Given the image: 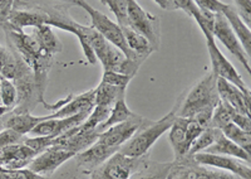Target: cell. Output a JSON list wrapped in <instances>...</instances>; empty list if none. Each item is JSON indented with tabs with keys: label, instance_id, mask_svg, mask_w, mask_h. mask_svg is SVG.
I'll use <instances>...</instances> for the list:
<instances>
[{
	"label": "cell",
	"instance_id": "obj_1",
	"mask_svg": "<svg viewBox=\"0 0 251 179\" xmlns=\"http://www.w3.org/2000/svg\"><path fill=\"white\" fill-rule=\"evenodd\" d=\"M219 101L217 77L212 71H210L202 80L191 87L186 93V97L174 107V111L178 118L192 119L206 129L211 126L212 114Z\"/></svg>",
	"mask_w": 251,
	"mask_h": 179
},
{
	"label": "cell",
	"instance_id": "obj_2",
	"mask_svg": "<svg viewBox=\"0 0 251 179\" xmlns=\"http://www.w3.org/2000/svg\"><path fill=\"white\" fill-rule=\"evenodd\" d=\"M176 114L174 110L170 111L167 115L161 118L160 120L153 121V120H147L145 125L136 131L133 136L128 142L122 145L120 149V153L128 158H143L149 154L152 145L166 133L170 130V127L174 124Z\"/></svg>",
	"mask_w": 251,
	"mask_h": 179
},
{
	"label": "cell",
	"instance_id": "obj_3",
	"mask_svg": "<svg viewBox=\"0 0 251 179\" xmlns=\"http://www.w3.org/2000/svg\"><path fill=\"white\" fill-rule=\"evenodd\" d=\"M75 5L80 6V8H83L87 13H88L89 18H91L92 28H93L96 32L100 33L107 42L113 44L114 47H117L121 52L128 58V60H134V58H146V60H147V57L137 56L128 48V46L126 43L122 28H121L116 22H113L112 19H109V17H107L106 14H103L102 12H100V10H97L96 8L89 5L87 1L75 0Z\"/></svg>",
	"mask_w": 251,
	"mask_h": 179
},
{
	"label": "cell",
	"instance_id": "obj_4",
	"mask_svg": "<svg viewBox=\"0 0 251 179\" xmlns=\"http://www.w3.org/2000/svg\"><path fill=\"white\" fill-rule=\"evenodd\" d=\"M128 28L145 37L152 49L158 51L161 46V22L157 15L151 14L134 0H128Z\"/></svg>",
	"mask_w": 251,
	"mask_h": 179
},
{
	"label": "cell",
	"instance_id": "obj_5",
	"mask_svg": "<svg viewBox=\"0 0 251 179\" xmlns=\"http://www.w3.org/2000/svg\"><path fill=\"white\" fill-rule=\"evenodd\" d=\"M143 158H128L117 151L91 173V179H129L143 164Z\"/></svg>",
	"mask_w": 251,
	"mask_h": 179
},
{
	"label": "cell",
	"instance_id": "obj_6",
	"mask_svg": "<svg viewBox=\"0 0 251 179\" xmlns=\"http://www.w3.org/2000/svg\"><path fill=\"white\" fill-rule=\"evenodd\" d=\"M167 179H232V174L201 165L191 155H186L172 162Z\"/></svg>",
	"mask_w": 251,
	"mask_h": 179
},
{
	"label": "cell",
	"instance_id": "obj_7",
	"mask_svg": "<svg viewBox=\"0 0 251 179\" xmlns=\"http://www.w3.org/2000/svg\"><path fill=\"white\" fill-rule=\"evenodd\" d=\"M206 47H207L208 55H210V60H211L212 64V72L216 75L217 78H223L225 81L230 82L231 85L236 86L237 89L241 91L245 96L251 97L250 89L245 81L243 80L241 75L236 71L232 63L228 61L227 58L223 55V52L220 51L219 47L216 46L215 41L206 42Z\"/></svg>",
	"mask_w": 251,
	"mask_h": 179
},
{
	"label": "cell",
	"instance_id": "obj_8",
	"mask_svg": "<svg viewBox=\"0 0 251 179\" xmlns=\"http://www.w3.org/2000/svg\"><path fill=\"white\" fill-rule=\"evenodd\" d=\"M147 120H149L147 118L134 114L131 119L126 120L125 122L114 125V126L109 127L106 131L100 134L97 142L108 148H114V149L120 150L122 145L128 142L129 139L136 134V131L147 122Z\"/></svg>",
	"mask_w": 251,
	"mask_h": 179
},
{
	"label": "cell",
	"instance_id": "obj_9",
	"mask_svg": "<svg viewBox=\"0 0 251 179\" xmlns=\"http://www.w3.org/2000/svg\"><path fill=\"white\" fill-rule=\"evenodd\" d=\"M214 38H217L224 46L226 47L228 52L231 53L240 63L243 64L249 73L251 72L250 57L246 55L245 49L243 48L235 33L232 32L231 27L227 23L223 14L216 13L215 14V26H214Z\"/></svg>",
	"mask_w": 251,
	"mask_h": 179
},
{
	"label": "cell",
	"instance_id": "obj_10",
	"mask_svg": "<svg viewBox=\"0 0 251 179\" xmlns=\"http://www.w3.org/2000/svg\"><path fill=\"white\" fill-rule=\"evenodd\" d=\"M192 158L195 159V162L201 165H205V167L227 172V173L239 177L241 179H251L250 164L240 160V159L208 153H197L192 155Z\"/></svg>",
	"mask_w": 251,
	"mask_h": 179
},
{
	"label": "cell",
	"instance_id": "obj_11",
	"mask_svg": "<svg viewBox=\"0 0 251 179\" xmlns=\"http://www.w3.org/2000/svg\"><path fill=\"white\" fill-rule=\"evenodd\" d=\"M75 154L72 151L63 150L59 148L51 147L43 153L38 154L31 163L29 164L28 169H30L33 173L42 176L44 178H48L51 174L57 171L58 168L66 162H68L69 159L75 158Z\"/></svg>",
	"mask_w": 251,
	"mask_h": 179
},
{
	"label": "cell",
	"instance_id": "obj_12",
	"mask_svg": "<svg viewBox=\"0 0 251 179\" xmlns=\"http://www.w3.org/2000/svg\"><path fill=\"white\" fill-rule=\"evenodd\" d=\"M91 113H80L71 118L64 119H47L30 131L31 136H57L63 135L67 131L79 126L87 120Z\"/></svg>",
	"mask_w": 251,
	"mask_h": 179
},
{
	"label": "cell",
	"instance_id": "obj_13",
	"mask_svg": "<svg viewBox=\"0 0 251 179\" xmlns=\"http://www.w3.org/2000/svg\"><path fill=\"white\" fill-rule=\"evenodd\" d=\"M37 155L38 154L33 149L26 147L24 143L10 145L0 149V168L25 169Z\"/></svg>",
	"mask_w": 251,
	"mask_h": 179
},
{
	"label": "cell",
	"instance_id": "obj_14",
	"mask_svg": "<svg viewBox=\"0 0 251 179\" xmlns=\"http://www.w3.org/2000/svg\"><path fill=\"white\" fill-rule=\"evenodd\" d=\"M117 151L120 150H118V149H114V148H108L106 147V145L96 142L93 145H91L88 149L83 150L82 153L77 154L75 158L78 167L82 168L86 173L91 174L96 168H98L100 164H103L107 159L111 158V156L113 155V154L117 153Z\"/></svg>",
	"mask_w": 251,
	"mask_h": 179
},
{
	"label": "cell",
	"instance_id": "obj_15",
	"mask_svg": "<svg viewBox=\"0 0 251 179\" xmlns=\"http://www.w3.org/2000/svg\"><path fill=\"white\" fill-rule=\"evenodd\" d=\"M29 71L30 68L14 49L0 44V77L15 81Z\"/></svg>",
	"mask_w": 251,
	"mask_h": 179
},
{
	"label": "cell",
	"instance_id": "obj_16",
	"mask_svg": "<svg viewBox=\"0 0 251 179\" xmlns=\"http://www.w3.org/2000/svg\"><path fill=\"white\" fill-rule=\"evenodd\" d=\"M44 120H47V116H34L31 115L30 111L18 109H13L10 113L3 116L4 127L14 130L22 136L30 134V131Z\"/></svg>",
	"mask_w": 251,
	"mask_h": 179
},
{
	"label": "cell",
	"instance_id": "obj_17",
	"mask_svg": "<svg viewBox=\"0 0 251 179\" xmlns=\"http://www.w3.org/2000/svg\"><path fill=\"white\" fill-rule=\"evenodd\" d=\"M217 13L223 14L227 23L231 27L232 32L237 37L239 42L241 43L243 48L245 49L246 55L250 57L251 55V32L250 28L241 21V18L236 13L234 6L231 4H226L223 1H219V9Z\"/></svg>",
	"mask_w": 251,
	"mask_h": 179
},
{
	"label": "cell",
	"instance_id": "obj_18",
	"mask_svg": "<svg viewBox=\"0 0 251 179\" xmlns=\"http://www.w3.org/2000/svg\"><path fill=\"white\" fill-rule=\"evenodd\" d=\"M217 92L221 101L226 102L235 111L250 116V97L244 95L236 86L223 78H217Z\"/></svg>",
	"mask_w": 251,
	"mask_h": 179
},
{
	"label": "cell",
	"instance_id": "obj_19",
	"mask_svg": "<svg viewBox=\"0 0 251 179\" xmlns=\"http://www.w3.org/2000/svg\"><path fill=\"white\" fill-rule=\"evenodd\" d=\"M94 107V89L80 93L73 97L62 106L59 110L47 116V119H64L71 118L80 113H92Z\"/></svg>",
	"mask_w": 251,
	"mask_h": 179
},
{
	"label": "cell",
	"instance_id": "obj_20",
	"mask_svg": "<svg viewBox=\"0 0 251 179\" xmlns=\"http://www.w3.org/2000/svg\"><path fill=\"white\" fill-rule=\"evenodd\" d=\"M186 126H187V119L176 116L174 124L170 127L169 140L174 150L175 159L183 158L190 150V144L186 136Z\"/></svg>",
	"mask_w": 251,
	"mask_h": 179
},
{
	"label": "cell",
	"instance_id": "obj_21",
	"mask_svg": "<svg viewBox=\"0 0 251 179\" xmlns=\"http://www.w3.org/2000/svg\"><path fill=\"white\" fill-rule=\"evenodd\" d=\"M203 153L208 154H217V155H225V156H231V158H236L243 160V162L250 164V154L246 153L245 150H243L241 148L237 147L235 143H232L230 139L226 138L221 130H220L219 135H217L216 140H215L214 144L211 147L206 149V151Z\"/></svg>",
	"mask_w": 251,
	"mask_h": 179
},
{
	"label": "cell",
	"instance_id": "obj_22",
	"mask_svg": "<svg viewBox=\"0 0 251 179\" xmlns=\"http://www.w3.org/2000/svg\"><path fill=\"white\" fill-rule=\"evenodd\" d=\"M31 35L37 39L38 44L40 46L42 51L49 56H54L63 51L62 42L58 39L55 33L53 32L51 27L39 26L33 29Z\"/></svg>",
	"mask_w": 251,
	"mask_h": 179
},
{
	"label": "cell",
	"instance_id": "obj_23",
	"mask_svg": "<svg viewBox=\"0 0 251 179\" xmlns=\"http://www.w3.org/2000/svg\"><path fill=\"white\" fill-rule=\"evenodd\" d=\"M171 167L172 162H153L147 158L129 179H167Z\"/></svg>",
	"mask_w": 251,
	"mask_h": 179
},
{
	"label": "cell",
	"instance_id": "obj_24",
	"mask_svg": "<svg viewBox=\"0 0 251 179\" xmlns=\"http://www.w3.org/2000/svg\"><path fill=\"white\" fill-rule=\"evenodd\" d=\"M126 97V90L112 87L100 82L94 89V105L113 107L120 98Z\"/></svg>",
	"mask_w": 251,
	"mask_h": 179
},
{
	"label": "cell",
	"instance_id": "obj_25",
	"mask_svg": "<svg viewBox=\"0 0 251 179\" xmlns=\"http://www.w3.org/2000/svg\"><path fill=\"white\" fill-rule=\"evenodd\" d=\"M133 115V111L129 110V107L126 104V97L120 98V100H117V102L114 104V106L112 107L108 119L98 127V133L102 134L103 131H106L109 127L121 124V122H125L126 120L131 119Z\"/></svg>",
	"mask_w": 251,
	"mask_h": 179
},
{
	"label": "cell",
	"instance_id": "obj_26",
	"mask_svg": "<svg viewBox=\"0 0 251 179\" xmlns=\"http://www.w3.org/2000/svg\"><path fill=\"white\" fill-rule=\"evenodd\" d=\"M123 35H125L126 43L132 52L136 53L137 56H143V57H150L151 53H153L151 44L145 37L138 34L137 32H134L131 28H122Z\"/></svg>",
	"mask_w": 251,
	"mask_h": 179
},
{
	"label": "cell",
	"instance_id": "obj_27",
	"mask_svg": "<svg viewBox=\"0 0 251 179\" xmlns=\"http://www.w3.org/2000/svg\"><path fill=\"white\" fill-rule=\"evenodd\" d=\"M219 133V129H215V127L212 126H208L206 127V129H203L202 133L197 136V138L195 139V142L191 144L187 155L192 156L197 153H203V151H206V149H208V148L214 144Z\"/></svg>",
	"mask_w": 251,
	"mask_h": 179
},
{
	"label": "cell",
	"instance_id": "obj_28",
	"mask_svg": "<svg viewBox=\"0 0 251 179\" xmlns=\"http://www.w3.org/2000/svg\"><path fill=\"white\" fill-rule=\"evenodd\" d=\"M221 133L226 136L227 139H230L232 143L237 145L239 148H241L243 150H245L246 153L250 154L251 151V134L246 133V131L241 130L236 125L231 124L226 125L225 127L221 129Z\"/></svg>",
	"mask_w": 251,
	"mask_h": 179
},
{
	"label": "cell",
	"instance_id": "obj_29",
	"mask_svg": "<svg viewBox=\"0 0 251 179\" xmlns=\"http://www.w3.org/2000/svg\"><path fill=\"white\" fill-rule=\"evenodd\" d=\"M235 110L231 106H228L226 102L221 101L220 100L217 102L216 107H215L214 114H212L211 119V126L215 129H219L221 130L223 127H225L226 125L231 124L232 122V115H234Z\"/></svg>",
	"mask_w": 251,
	"mask_h": 179
},
{
	"label": "cell",
	"instance_id": "obj_30",
	"mask_svg": "<svg viewBox=\"0 0 251 179\" xmlns=\"http://www.w3.org/2000/svg\"><path fill=\"white\" fill-rule=\"evenodd\" d=\"M100 3L111 9L121 28H128V0H102Z\"/></svg>",
	"mask_w": 251,
	"mask_h": 179
},
{
	"label": "cell",
	"instance_id": "obj_31",
	"mask_svg": "<svg viewBox=\"0 0 251 179\" xmlns=\"http://www.w3.org/2000/svg\"><path fill=\"white\" fill-rule=\"evenodd\" d=\"M0 98H1V105L4 107H8L10 110L15 109V106H17L18 93L13 81L3 77L0 78Z\"/></svg>",
	"mask_w": 251,
	"mask_h": 179
},
{
	"label": "cell",
	"instance_id": "obj_32",
	"mask_svg": "<svg viewBox=\"0 0 251 179\" xmlns=\"http://www.w3.org/2000/svg\"><path fill=\"white\" fill-rule=\"evenodd\" d=\"M24 144L35 151L37 154L43 153L44 150L53 147L54 136H31V138H24Z\"/></svg>",
	"mask_w": 251,
	"mask_h": 179
},
{
	"label": "cell",
	"instance_id": "obj_33",
	"mask_svg": "<svg viewBox=\"0 0 251 179\" xmlns=\"http://www.w3.org/2000/svg\"><path fill=\"white\" fill-rule=\"evenodd\" d=\"M132 77L129 76L122 75L118 72H112V71H103L102 75V84L108 85L112 87H117V89H127L128 84L131 82Z\"/></svg>",
	"mask_w": 251,
	"mask_h": 179
},
{
	"label": "cell",
	"instance_id": "obj_34",
	"mask_svg": "<svg viewBox=\"0 0 251 179\" xmlns=\"http://www.w3.org/2000/svg\"><path fill=\"white\" fill-rule=\"evenodd\" d=\"M0 179H48L33 173L30 169H5L0 168Z\"/></svg>",
	"mask_w": 251,
	"mask_h": 179
},
{
	"label": "cell",
	"instance_id": "obj_35",
	"mask_svg": "<svg viewBox=\"0 0 251 179\" xmlns=\"http://www.w3.org/2000/svg\"><path fill=\"white\" fill-rule=\"evenodd\" d=\"M24 138L25 136H22L20 134L15 133L14 130L4 129V130L0 131V149L10 147V145L20 144V143H23Z\"/></svg>",
	"mask_w": 251,
	"mask_h": 179
},
{
	"label": "cell",
	"instance_id": "obj_36",
	"mask_svg": "<svg viewBox=\"0 0 251 179\" xmlns=\"http://www.w3.org/2000/svg\"><path fill=\"white\" fill-rule=\"evenodd\" d=\"M235 10L239 14V17L241 18V21L246 24V26L250 28L251 24V18H250V0H241V1H235Z\"/></svg>",
	"mask_w": 251,
	"mask_h": 179
},
{
	"label": "cell",
	"instance_id": "obj_37",
	"mask_svg": "<svg viewBox=\"0 0 251 179\" xmlns=\"http://www.w3.org/2000/svg\"><path fill=\"white\" fill-rule=\"evenodd\" d=\"M14 0H0V28L5 29L8 26L9 15L13 9Z\"/></svg>",
	"mask_w": 251,
	"mask_h": 179
},
{
	"label": "cell",
	"instance_id": "obj_38",
	"mask_svg": "<svg viewBox=\"0 0 251 179\" xmlns=\"http://www.w3.org/2000/svg\"><path fill=\"white\" fill-rule=\"evenodd\" d=\"M232 124L236 125L239 129L246 131V133H251V119L250 116H246L244 114H240L235 111L232 115Z\"/></svg>",
	"mask_w": 251,
	"mask_h": 179
},
{
	"label": "cell",
	"instance_id": "obj_39",
	"mask_svg": "<svg viewBox=\"0 0 251 179\" xmlns=\"http://www.w3.org/2000/svg\"><path fill=\"white\" fill-rule=\"evenodd\" d=\"M10 109H8V107H4V106H0V118H3L4 115H6L8 113H10Z\"/></svg>",
	"mask_w": 251,
	"mask_h": 179
},
{
	"label": "cell",
	"instance_id": "obj_40",
	"mask_svg": "<svg viewBox=\"0 0 251 179\" xmlns=\"http://www.w3.org/2000/svg\"><path fill=\"white\" fill-rule=\"evenodd\" d=\"M5 127H4V121H3V118H0V131L4 130Z\"/></svg>",
	"mask_w": 251,
	"mask_h": 179
},
{
	"label": "cell",
	"instance_id": "obj_41",
	"mask_svg": "<svg viewBox=\"0 0 251 179\" xmlns=\"http://www.w3.org/2000/svg\"><path fill=\"white\" fill-rule=\"evenodd\" d=\"M0 106H3V105H1V98H0Z\"/></svg>",
	"mask_w": 251,
	"mask_h": 179
},
{
	"label": "cell",
	"instance_id": "obj_42",
	"mask_svg": "<svg viewBox=\"0 0 251 179\" xmlns=\"http://www.w3.org/2000/svg\"><path fill=\"white\" fill-rule=\"evenodd\" d=\"M0 78H1V77H0Z\"/></svg>",
	"mask_w": 251,
	"mask_h": 179
}]
</instances>
